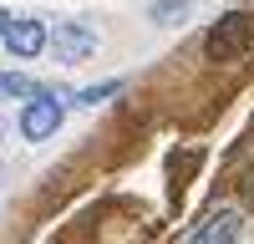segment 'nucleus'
Masks as SVG:
<instances>
[{
  "instance_id": "f257e3e1",
  "label": "nucleus",
  "mask_w": 254,
  "mask_h": 244,
  "mask_svg": "<svg viewBox=\"0 0 254 244\" xmlns=\"http://www.w3.org/2000/svg\"><path fill=\"white\" fill-rule=\"evenodd\" d=\"M249 41H254V20H249L244 10H229V15H219L214 26H208L203 56H208V61H239V56L249 51Z\"/></svg>"
},
{
  "instance_id": "f03ea898",
  "label": "nucleus",
  "mask_w": 254,
  "mask_h": 244,
  "mask_svg": "<svg viewBox=\"0 0 254 244\" xmlns=\"http://www.w3.org/2000/svg\"><path fill=\"white\" fill-rule=\"evenodd\" d=\"M61 117H66L61 97L41 87V92H36V97L26 102V112H20V137H26V142H46V137H56Z\"/></svg>"
},
{
  "instance_id": "7ed1b4c3",
  "label": "nucleus",
  "mask_w": 254,
  "mask_h": 244,
  "mask_svg": "<svg viewBox=\"0 0 254 244\" xmlns=\"http://www.w3.org/2000/svg\"><path fill=\"white\" fill-rule=\"evenodd\" d=\"M51 51H56V61L76 66V61H87V56L97 51V31L81 26V20H56V31H51Z\"/></svg>"
},
{
  "instance_id": "20e7f679",
  "label": "nucleus",
  "mask_w": 254,
  "mask_h": 244,
  "mask_svg": "<svg viewBox=\"0 0 254 244\" xmlns=\"http://www.w3.org/2000/svg\"><path fill=\"white\" fill-rule=\"evenodd\" d=\"M244 214H249V209H219V214H208L198 229H193V239H188V244H239Z\"/></svg>"
},
{
  "instance_id": "39448f33",
  "label": "nucleus",
  "mask_w": 254,
  "mask_h": 244,
  "mask_svg": "<svg viewBox=\"0 0 254 244\" xmlns=\"http://www.w3.org/2000/svg\"><path fill=\"white\" fill-rule=\"evenodd\" d=\"M5 46H10V56L15 61H31V56H41L51 46V31H46V20H36V15H20L15 26H10V36H5Z\"/></svg>"
},
{
  "instance_id": "423d86ee",
  "label": "nucleus",
  "mask_w": 254,
  "mask_h": 244,
  "mask_svg": "<svg viewBox=\"0 0 254 244\" xmlns=\"http://www.w3.org/2000/svg\"><path fill=\"white\" fill-rule=\"evenodd\" d=\"M117 92H122V76L97 81V87H81V92H76V107H97V102H107V97H117Z\"/></svg>"
},
{
  "instance_id": "0eeeda50",
  "label": "nucleus",
  "mask_w": 254,
  "mask_h": 244,
  "mask_svg": "<svg viewBox=\"0 0 254 244\" xmlns=\"http://www.w3.org/2000/svg\"><path fill=\"white\" fill-rule=\"evenodd\" d=\"M147 15H153V26H178V20L188 15V0H158Z\"/></svg>"
},
{
  "instance_id": "6e6552de",
  "label": "nucleus",
  "mask_w": 254,
  "mask_h": 244,
  "mask_svg": "<svg viewBox=\"0 0 254 244\" xmlns=\"http://www.w3.org/2000/svg\"><path fill=\"white\" fill-rule=\"evenodd\" d=\"M41 87L31 76H20V71H0V97H36Z\"/></svg>"
},
{
  "instance_id": "1a4fd4ad",
  "label": "nucleus",
  "mask_w": 254,
  "mask_h": 244,
  "mask_svg": "<svg viewBox=\"0 0 254 244\" xmlns=\"http://www.w3.org/2000/svg\"><path fill=\"white\" fill-rule=\"evenodd\" d=\"M239 203H244V209L254 214V163H249V168L239 173Z\"/></svg>"
},
{
  "instance_id": "9d476101",
  "label": "nucleus",
  "mask_w": 254,
  "mask_h": 244,
  "mask_svg": "<svg viewBox=\"0 0 254 244\" xmlns=\"http://www.w3.org/2000/svg\"><path fill=\"white\" fill-rule=\"evenodd\" d=\"M10 26H15V20H10V10H0V41L10 36Z\"/></svg>"
}]
</instances>
